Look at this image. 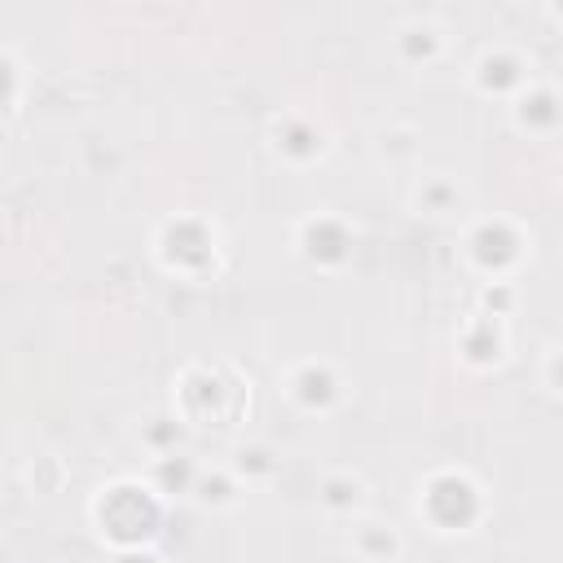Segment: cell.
Here are the masks:
<instances>
[{"instance_id":"cell-11","label":"cell","mask_w":563,"mask_h":563,"mask_svg":"<svg viewBox=\"0 0 563 563\" xmlns=\"http://www.w3.org/2000/svg\"><path fill=\"white\" fill-rule=\"evenodd\" d=\"M457 356L471 369H493L506 356V321L501 317H488V312H475L457 330Z\"/></svg>"},{"instance_id":"cell-17","label":"cell","mask_w":563,"mask_h":563,"mask_svg":"<svg viewBox=\"0 0 563 563\" xmlns=\"http://www.w3.org/2000/svg\"><path fill=\"white\" fill-rule=\"evenodd\" d=\"M413 207L422 216H453L462 207V189L449 176H422V185L413 189Z\"/></svg>"},{"instance_id":"cell-23","label":"cell","mask_w":563,"mask_h":563,"mask_svg":"<svg viewBox=\"0 0 563 563\" xmlns=\"http://www.w3.org/2000/svg\"><path fill=\"white\" fill-rule=\"evenodd\" d=\"M387 145H391L396 154H409V150H413V132H409V128H400V132H387V136H383V150H387Z\"/></svg>"},{"instance_id":"cell-14","label":"cell","mask_w":563,"mask_h":563,"mask_svg":"<svg viewBox=\"0 0 563 563\" xmlns=\"http://www.w3.org/2000/svg\"><path fill=\"white\" fill-rule=\"evenodd\" d=\"M202 466L180 449V453H167V457H154L150 466V488L163 493V497H180V493H194Z\"/></svg>"},{"instance_id":"cell-1","label":"cell","mask_w":563,"mask_h":563,"mask_svg":"<svg viewBox=\"0 0 563 563\" xmlns=\"http://www.w3.org/2000/svg\"><path fill=\"white\" fill-rule=\"evenodd\" d=\"M97 532L114 545V550H141L158 537L163 523V506L150 488H141L136 479H119L110 488H101L97 506H92Z\"/></svg>"},{"instance_id":"cell-6","label":"cell","mask_w":563,"mask_h":563,"mask_svg":"<svg viewBox=\"0 0 563 563\" xmlns=\"http://www.w3.org/2000/svg\"><path fill=\"white\" fill-rule=\"evenodd\" d=\"M471 84L484 92V97H519L528 84H532V66L519 48H506V44H493L475 57L471 66Z\"/></svg>"},{"instance_id":"cell-18","label":"cell","mask_w":563,"mask_h":563,"mask_svg":"<svg viewBox=\"0 0 563 563\" xmlns=\"http://www.w3.org/2000/svg\"><path fill=\"white\" fill-rule=\"evenodd\" d=\"M277 466H282V457H277L268 444H238V449H233V462H229V471H233L238 479H246V484L273 479Z\"/></svg>"},{"instance_id":"cell-16","label":"cell","mask_w":563,"mask_h":563,"mask_svg":"<svg viewBox=\"0 0 563 563\" xmlns=\"http://www.w3.org/2000/svg\"><path fill=\"white\" fill-rule=\"evenodd\" d=\"M141 444L154 453V457H167V453H180L185 444V418L172 409V413H150L141 422Z\"/></svg>"},{"instance_id":"cell-25","label":"cell","mask_w":563,"mask_h":563,"mask_svg":"<svg viewBox=\"0 0 563 563\" xmlns=\"http://www.w3.org/2000/svg\"><path fill=\"white\" fill-rule=\"evenodd\" d=\"M545 13H550L554 22H563V4H559V0H554V4H545Z\"/></svg>"},{"instance_id":"cell-5","label":"cell","mask_w":563,"mask_h":563,"mask_svg":"<svg viewBox=\"0 0 563 563\" xmlns=\"http://www.w3.org/2000/svg\"><path fill=\"white\" fill-rule=\"evenodd\" d=\"M295 246L308 264L317 268H343L352 260V246H356V233L347 220L330 216V211H317L308 216L299 229H295Z\"/></svg>"},{"instance_id":"cell-13","label":"cell","mask_w":563,"mask_h":563,"mask_svg":"<svg viewBox=\"0 0 563 563\" xmlns=\"http://www.w3.org/2000/svg\"><path fill=\"white\" fill-rule=\"evenodd\" d=\"M317 501H321L330 515L352 519V515H361V506H365V479L352 475V471H330V475L317 484Z\"/></svg>"},{"instance_id":"cell-20","label":"cell","mask_w":563,"mask_h":563,"mask_svg":"<svg viewBox=\"0 0 563 563\" xmlns=\"http://www.w3.org/2000/svg\"><path fill=\"white\" fill-rule=\"evenodd\" d=\"M515 303H519V290L510 282H488L479 290V312H488V317H501L506 321L515 312Z\"/></svg>"},{"instance_id":"cell-22","label":"cell","mask_w":563,"mask_h":563,"mask_svg":"<svg viewBox=\"0 0 563 563\" xmlns=\"http://www.w3.org/2000/svg\"><path fill=\"white\" fill-rule=\"evenodd\" d=\"M545 383L563 396V347H554V352L545 356Z\"/></svg>"},{"instance_id":"cell-4","label":"cell","mask_w":563,"mask_h":563,"mask_svg":"<svg viewBox=\"0 0 563 563\" xmlns=\"http://www.w3.org/2000/svg\"><path fill=\"white\" fill-rule=\"evenodd\" d=\"M523 246L528 242H523L519 224L506 216H484L466 229V260L488 277H506L523 260Z\"/></svg>"},{"instance_id":"cell-15","label":"cell","mask_w":563,"mask_h":563,"mask_svg":"<svg viewBox=\"0 0 563 563\" xmlns=\"http://www.w3.org/2000/svg\"><path fill=\"white\" fill-rule=\"evenodd\" d=\"M352 550L365 559V563H391L400 554V532L391 523H378V519H361L352 528Z\"/></svg>"},{"instance_id":"cell-8","label":"cell","mask_w":563,"mask_h":563,"mask_svg":"<svg viewBox=\"0 0 563 563\" xmlns=\"http://www.w3.org/2000/svg\"><path fill=\"white\" fill-rule=\"evenodd\" d=\"M343 391H347V387H343L339 369L325 365V361H303V365H295V369L286 374V396H290L303 413H330V409H339Z\"/></svg>"},{"instance_id":"cell-21","label":"cell","mask_w":563,"mask_h":563,"mask_svg":"<svg viewBox=\"0 0 563 563\" xmlns=\"http://www.w3.org/2000/svg\"><path fill=\"white\" fill-rule=\"evenodd\" d=\"M0 75H4V110H18V92H22V66L13 48H0Z\"/></svg>"},{"instance_id":"cell-19","label":"cell","mask_w":563,"mask_h":563,"mask_svg":"<svg viewBox=\"0 0 563 563\" xmlns=\"http://www.w3.org/2000/svg\"><path fill=\"white\" fill-rule=\"evenodd\" d=\"M194 497L202 506H211V510H229L242 497V479L233 471H202L198 484H194Z\"/></svg>"},{"instance_id":"cell-24","label":"cell","mask_w":563,"mask_h":563,"mask_svg":"<svg viewBox=\"0 0 563 563\" xmlns=\"http://www.w3.org/2000/svg\"><path fill=\"white\" fill-rule=\"evenodd\" d=\"M110 563H158V554H150V550L141 545V550H119Z\"/></svg>"},{"instance_id":"cell-9","label":"cell","mask_w":563,"mask_h":563,"mask_svg":"<svg viewBox=\"0 0 563 563\" xmlns=\"http://www.w3.org/2000/svg\"><path fill=\"white\" fill-rule=\"evenodd\" d=\"M510 119L528 136H550V132L563 128V92L554 84H528L510 101Z\"/></svg>"},{"instance_id":"cell-10","label":"cell","mask_w":563,"mask_h":563,"mask_svg":"<svg viewBox=\"0 0 563 563\" xmlns=\"http://www.w3.org/2000/svg\"><path fill=\"white\" fill-rule=\"evenodd\" d=\"M325 128L312 119V114H282L277 123H273V150L286 158V163H295V167H308V163H317L321 154H325Z\"/></svg>"},{"instance_id":"cell-3","label":"cell","mask_w":563,"mask_h":563,"mask_svg":"<svg viewBox=\"0 0 563 563\" xmlns=\"http://www.w3.org/2000/svg\"><path fill=\"white\" fill-rule=\"evenodd\" d=\"M158 260L172 268V273H185V277H202L207 268H216V229L202 220V216H172L163 229H158Z\"/></svg>"},{"instance_id":"cell-2","label":"cell","mask_w":563,"mask_h":563,"mask_svg":"<svg viewBox=\"0 0 563 563\" xmlns=\"http://www.w3.org/2000/svg\"><path fill=\"white\" fill-rule=\"evenodd\" d=\"M484 488L466 471H435L418 484V515L435 532H471L484 519Z\"/></svg>"},{"instance_id":"cell-12","label":"cell","mask_w":563,"mask_h":563,"mask_svg":"<svg viewBox=\"0 0 563 563\" xmlns=\"http://www.w3.org/2000/svg\"><path fill=\"white\" fill-rule=\"evenodd\" d=\"M440 53H444V26H440V22H431V18H409V22L396 26V57H400L405 66L422 70V66L440 62Z\"/></svg>"},{"instance_id":"cell-7","label":"cell","mask_w":563,"mask_h":563,"mask_svg":"<svg viewBox=\"0 0 563 563\" xmlns=\"http://www.w3.org/2000/svg\"><path fill=\"white\" fill-rule=\"evenodd\" d=\"M180 418L185 422H220L229 413V383L211 365H189L180 374Z\"/></svg>"}]
</instances>
